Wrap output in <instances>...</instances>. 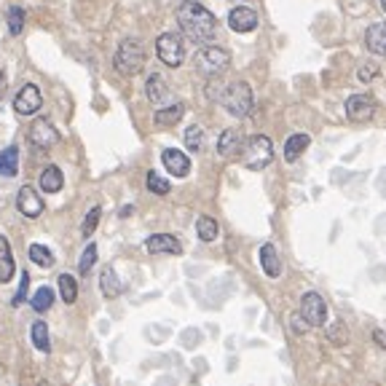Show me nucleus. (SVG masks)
<instances>
[{"mask_svg":"<svg viewBox=\"0 0 386 386\" xmlns=\"http://www.w3.org/2000/svg\"><path fill=\"white\" fill-rule=\"evenodd\" d=\"M376 113V100L370 94H354L346 100V116L351 121H370Z\"/></svg>","mask_w":386,"mask_h":386,"instance_id":"1a4fd4ad","label":"nucleus"},{"mask_svg":"<svg viewBox=\"0 0 386 386\" xmlns=\"http://www.w3.org/2000/svg\"><path fill=\"white\" fill-rule=\"evenodd\" d=\"M97 263V245L94 242H88L86 249H84V255H81V261H78V271L81 274H88L91 268Z\"/></svg>","mask_w":386,"mask_h":386,"instance_id":"2f4dec72","label":"nucleus"},{"mask_svg":"<svg viewBox=\"0 0 386 386\" xmlns=\"http://www.w3.org/2000/svg\"><path fill=\"white\" fill-rule=\"evenodd\" d=\"M100 217H102V210H100V207H91L86 215V220H84V226H81V233H84V236H91L94 229H97V223H100Z\"/></svg>","mask_w":386,"mask_h":386,"instance_id":"f704fd0d","label":"nucleus"},{"mask_svg":"<svg viewBox=\"0 0 386 386\" xmlns=\"http://www.w3.org/2000/svg\"><path fill=\"white\" fill-rule=\"evenodd\" d=\"M17 210L22 212L24 217H40V212H43V199L38 196L36 188L24 185V188H19V193H17Z\"/></svg>","mask_w":386,"mask_h":386,"instance_id":"9b49d317","label":"nucleus"},{"mask_svg":"<svg viewBox=\"0 0 386 386\" xmlns=\"http://www.w3.org/2000/svg\"><path fill=\"white\" fill-rule=\"evenodd\" d=\"M14 255H11V245L6 236H0V284H8L14 277Z\"/></svg>","mask_w":386,"mask_h":386,"instance_id":"f3484780","label":"nucleus"},{"mask_svg":"<svg viewBox=\"0 0 386 386\" xmlns=\"http://www.w3.org/2000/svg\"><path fill=\"white\" fill-rule=\"evenodd\" d=\"M24 30V8L22 6H11L8 8V33L19 36Z\"/></svg>","mask_w":386,"mask_h":386,"instance_id":"7c9ffc66","label":"nucleus"},{"mask_svg":"<svg viewBox=\"0 0 386 386\" xmlns=\"http://www.w3.org/2000/svg\"><path fill=\"white\" fill-rule=\"evenodd\" d=\"M185 145H188L191 153H199V150H201V145H204V132H201V126H188V132H185Z\"/></svg>","mask_w":386,"mask_h":386,"instance_id":"473e14b6","label":"nucleus"},{"mask_svg":"<svg viewBox=\"0 0 386 386\" xmlns=\"http://www.w3.org/2000/svg\"><path fill=\"white\" fill-rule=\"evenodd\" d=\"M161 161H164L167 172L172 177H188V172H191V158L185 156L183 150H177V148H167L161 153Z\"/></svg>","mask_w":386,"mask_h":386,"instance_id":"4468645a","label":"nucleus"},{"mask_svg":"<svg viewBox=\"0 0 386 386\" xmlns=\"http://www.w3.org/2000/svg\"><path fill=\"white\" fill-rule=\"evenodd\" d=\"M290 327H293V333H306L311 325L306 322V316L303 314H293L290 316Z\"/></svg>","mask_w":386,"mask_h":386,"instance_id":"4c0bfd02","label":"nucleus"},{"mask_svg":"<svg viewBox=\"0 0 386 386\" xmlns=\"http://www.w3.org/2000/svg\"><path fill=\"white\" fill-rule=\"evenodd\" d=\"M223 107L229 110L231 116H236V118H245L249 116V110H252V102H255V97H252V88L247 81H233L226 86L223 91Z\"/></svg>","mask_w":386,"mask_h":386,"instance_id":"7ed1b4c3","label":"nucleus"},{"mask_svg":"<svg viewBox=\"0 0 386 386\" xmlns=\"http://www.w3.org/2000/svg\"><path fill=\"white\" fill-rule=\"evenodd\" d=\"M56 284H59V295H62V300H65V303H75V298H78V281H75V277H72V274H62Z\"/></svg>","mask_w":386,"mask_h":386,"instance_id":"bb28decb","label":"nucleus"},{"mask_svg":"<svg viewBox=\"0 0 386 386\" xmlns=\"http://www.w3.org/2000/svg\"><path fill=\"white\" fill-rule=\"evenodd\" d=\"M229 65H231V54L226 49H220V46H210L207 43L201 52L196 54V68H199V72H204L210 78L220 75Z\"/></svg>","mask_w":386,"mask_h":386,"instance_id":"39448f33","label":"nucleus"},{"mask_svg":"<svg viewBox=\"0 0 386 386\" xmlns=\"http://www.w3.org/2000/svg\"><path fill=\"white\" fill-rule=\"evenodd\" d=\"M148 191L156 193V196H167V193L172 191V185H169V180L167 177H161L158 172H148Z\"/></svg>","mask_w":386,"mask_h":386,"instance_id":"c756f323","label":"nucleus"},{"mask_svg":"<svg viewBox=\"0 0 386 386\" xmlns=\"http://www.w3.org/2000/svg\"><path fill=\"white\" fill-rule=\"evenodd\" d=\"M242 153H245L247 169L261 172V169H265V167L274 161V142L268 140L265 134H255L252 140L247 142V148L242 150Z\"/></svg>","mask_w":386,"mask_h":386,"instance_id":"20e7f679","label":"nucleus"},{"mask_svg":"<svg viewBox=\"0 0 386 386\" xmlns=\"http://www.w3.org/2000/svg\"><path fill=\"white\" fill-rule=\"evenodd\" d=\"M373 341H376L381 349H386V330H373Z\"/></svg>","mask_w":386,"mask_h":386,"instance_id":"ea45409f","label":"nucleus"},{"mask_svg":"<svg viewBox=\"0 0 386 386\" xmlns=\"http://www.w3.org/2000/svg\"><path fill=\"white\" fill-rule=\"evenodd\" d=\"M327 338L333 341L335 346L349 343V330H346V325H343V322H333V325L327 327Z\"/></svg>","mask_w":386,"mask_h":386,"instance_id":"72a5a7b5","label":"nucleus"},{"mask_svg":"<svg viewBox=\"0 0 386 386\" xmlns=\"http://www.w3.org/2000/svg\"><path fill=\"white\" fill-rule=\"evenodd\" d=\"M223 91H226V86H223V84L210 81V84H207V100H223Z\"/></svg>","mask_w":386,"mask_h":386,"instance_id":"58836bf2","label":"nucleus"},{"mask_svg":"<svg viewBox=\"0 0 386 386\" xmlns=\"http://www.w3.org/2000/svg\"><path fill=\"white\" fill-rule=\"evenodd\" d=\"M100 290H102L105 298H118V295L123 293L121 279H118V274H116L110 265L102 268V274H100Z\"/></svg>","mask_w":386,"mask_h":386,"instance_id":"a211bd4d","label":"nucleus"},{"mask_svg":"<svg viewBox=\"0 0 386 386\" xmlns=\"http://www.w3.org/2000/svg\"><path fill=\"white\" fill-rule=\"evenodd\" d=\"M229 24L233 33H252L258 27V14L249 6H236L229 14Z\"/></svg>","mask_w":386,"mask_h":386,"instance_id":"f8f14e48","label":"nucleus"},{"mask_svg":"<svg viewBox=\"0 0 386 386\" xmlns=\"http://www.w3.org/2000/svg\"><path fill=\"white\" fill-rule=\"evenodd\" d=\"M217 150H220V156L226 158L239 156L242 153V132L239 129H226L220 134V140H217Z\"/></svg>","mask_w":386,"mask_h":386,"instance_id":"2eb2a0df","label":"nucleus"},{"mask_svg":"<svg viewBox=\"0 0 386 386\" xmlns=\"http://www.w3.org/2000/svg\"><path fill=\"white\" fill-rule=\"evenodd\" d=\"M376 75H378V68H376L373 62H365V65L360 68V72H357V78H360L362 84H368V81H373Z\"/></svg>","mask_w":386,"mask_h":386,"instance_id":"e433bc0d","label":"nucleus"},{"mask_svg":"<svg viewBox=\"0 0 386 386\" xmlns=\"http://www.w3.org/2000/svg\"><path fill=\"white\" fill-rule=\"evenodd\" d=\"M381 8H384V11H386V0H381Z\"/></svg>","mask_w":386,"mask_h":386,"instance_id":"79ce46f5","label":"nucleus"},{"mask_svg":"<svg viewBox=\"0 0 386 386\" xmlns=\"http://www.w3.org/2000/svg\"><path fill=\"white\" fill-rule=\"evenodd\" d=\"M309 142H311L309 140V134H293L290 140L284 142V158H287V161H295V158L309 148Z\"/></svg>","mask_w":386,"mask_h":386,"instance_id":"393cba45","label":"nucleus"},{"mask_svg":"<svg viewBox=\"0 0 386 386\" xmlns=\"http://www.w3.org/2000/svg\"><path fill=\"white\" fill-rule=\"evenodd\" d=\"M261 263H263V271L271 277V279L281 274V258H279V252L274 249V245L261 247Z\"/></svg>","mask_w":386,"mask_h":386,"instance_id":"412c9836","label":"nucleus"},{"mask_svg":"<svg viewBox=\"0 0 386 386\" xmlns=\"http://www.w3.org/2000/svg\"><path fill=\"white\" fill-rule=\"evenodd\" d=\"M365 43L373 54H381L386 56V22H376L368 27V36H365Z\"/></svg>","mask_w":386,"mask_h":386,"instance_id":"dca6fc26","label":"nucleus"},{"mask_svg":"<svg viewBox=\"0 0 386 386\" xmlns=\"http://www.w3.org/2000/svg\"><path fill=\"white\" fill-rule=\"evenodd\" d=\"M62 185H65V177H62L59 167H46L40 172V191L43 193H59Z\"/></svg>","mask_w":386,"mask_h":386,"instance_id":"aec40b11","label":"nucleus"},{"mask_svg":"<svg viewBox=\"0 0 386 386\" xmlns=\"http://www.w3.org/2000/svg\"><path fill=\"white\" fill-rule=\"evenodd\" d=\"M177 24L183 27V33L191 38L193 43H204V46L217 33V19H215V14H210L201 3H193V0H185L177 8Z\"/></svg>","mask_w":386,"mask_h":386,"instance_id":"f257e3e1","label":"nucleus"},{"mask_svg":"<svg viewBox=\"0 0 386 386\" xmlns=\"http://www.w3.org/2000/svg\"><path fill=\"white\" fill-rule=\"evenodd\" d=\"M145 249L150 255H180L183 245L177 242V236H172V233H153V236H148Z\"/></svg>","mask_w":386,"mask_h":386,"instance_id":"9d476101","label":"nucleus"},{"mask_svg":"<svg viewBox=\"0 0 386 386\" xmlns=\"http://www.w3.org/2000/svg\"><path fill=\"white\" fill-rule=\"evenodd\" d=\"M27 290H30V274L24 271V274L19 277V290H17V295L11 298V306H22L24 298H27Z\"/></svg>","mask_w":386,"mask_h":386,"instance_id":"c9c22d12","label":"nucleus"},{"mask_svg":"<svg viewBox=\"0 0 386 386\" xmlns=\"http://www.w3.org/2000/svg\"><path fill=\"white\" fill-rule=\"evenodd\" d=\"M217 220L210 217V215H201L199 220H196V233H199V239L201 242H215L217 239Z\"/></svg>","mask_w":386,"mask_h":386,"instance_id":"5701e85b","label":"nucleus"},{"mask_svg":"<svg viewBox=\"0 0 386 386\" xmlns=\"http://www.w3.org/2000/svg\"><path fill=\"white\" fill-rule=\"evenodd\" d=\"M30 261H33L36 265H40V268H52L54 265V252L43 245H33L30 247Z\"/></svg>","mask_w":386,"mask_h":386,"instance_id":"c85d7f7f","label":"nucleus"},{"mask_svg":"<svg viewBox=\"0 0 386 386\" xmlns=\"http://www.w3.org/2000/svg\"><path fill=\"white\" fill-rule=\"evenodd\" d=\"M3 88H6V75L0 72V94H3Z\"/></svg>","mask_w":386,"mask_h":386,"instance_id":"a19ab883","label":"nucleus"},{"mask_svg":"<svg viewBox=\"0 0 386 386\" xmlns=\"http://www.w3.org/2000/svg\"><path fill=\"white\" fill-rule=\"evenodd\" d=\"M300 314L306 316V322L311 327H322L325 319H327V303L319 293H306L300 300Z\"/></svg>","mask_w":386,"mask_h":386,"instance_id":"0eeeda50","label":"nucleus"},{"mask_svg":"<svg viewBox=\"0 0 386 386\" xmlns=\"http://www.w3.org/2000/svg\"><path fill=\"white\" fill-rule=\"evenodd\" d=\"M52 306H54V290L52 287H38L36 295H33V309H36L38 314H43Z\"/></svg>","mask_w":386,"mask_h":386,"instance_id":"cd10ccee","label":"nucleus"},{"mask_svg":"<svg viewBox=\"0 0 386 386\" xmlns=\"http://www.w3.org/2000/svg\"><path fill=\"white\" fill-rule=\"evenodd\" d=\"M183 113H185V105H183V102H175V105L158 110V113H156V123H158V126H175V123L183 118Z\"/></svg>","mask_w":386,"mask_h":386,"instance_id":"b1692460","label":"nucleus"},{"mask_svg":"<svg viewBox=\"0 0 386 386\" xmlns=\"http://www.w3.org/2000/svg\"><path fill=\"white\" fill-rule=\"evenodd\" d=\"M30 338H33V343H36L38 351H52V341H49V327H46V322H33V330H30Z\"/></svg>","mask_w":386,"mask_h":386,"instance_id":"a878e982","label":"nucleus"},{"mask_svg":"<svg viewBox=\"0 0 386 386\" xmlns=\"http://www.w3.org/2000/svg\"><path fill=\"white\" fill-rule=\"evenodd\" d=\"M56 140H59V132L54 129L52 121L38 118V121L30 126V142H33L36 148H52V145H56Z\"/></svg>","mask_w":386,"mask_h":386,"instance_id":"ddd939ff","label":"nucleus"},{"mask_svg":"<svg viewBox=\"0 0 386 386\" xmlns=\"http://www.w3.org/2000/svg\"><path fill=\"white\" fill-rule=\"evenodd\" d=\"M145 94H148V100L153 105H161V102L169 100V86H167V81L161 75H150L148 84H145Z\"/></svg>","mask_w":386,"mask_h":386,"instance_id":"6ab92c4d","label":"nucleus"},{"mask_svg":"<svg viewBox=\"0 0 386 386\" xmlns=\"http://www.w3.org/2000/svg\"><path fill=\"white\" fill-rule=\"evenodd\" d=\"M156 54L167 68H177L185 59V43H183V38L177 33H164L156 40Z\"/></svg>","mask_w":386,"mask_h":386,"instance_id":"423d86ee","label":"nucleus"},{"mask_svg":"<svg viewBox=\"0 0 386 386\" xmlns=\"http://www.w3.org/2000/svg\"><path fill=\"white\" fill-rule=\"evenodd\" d=\"M19 172V148L8 145L6 150H0V175L3 177H17Z\"/></svg>","mask_w":386,"mask_h":386,"instance_id":"4be33fe9","label":"nucleus"},{"mask_svg":"<svg viewBox=\"0 0 386 386\" xmlns=\"http://www.w3.org/2000/svg\"><path fill=\"white\" fill-rule=\"evenodd\" d=\"M145 59H148L145 46H142L140 40H134V38H126L118 46L116 56H113V65H116V70L121 72V75L129 78V75H137L145 68Z\"/></svg>","mask_w":386,"mask_h":386,"instance_id":"f03ea898","label":"nucleus"},{"mask_svg":"<svg viewBox=\"0 0 386 386\" xmlns=\"http://www.w3.org/2000/svg\"><path fill=\"white\" fill-rule=\"evenodd\" d=\"M43 105V97H40V88L36 84H24L14 97V110L19 116H33Z\"/></svg>","mask_w":386,"mask_h":386,"instance_id":"6e6552de","label":"nucleus"}]
</instances>
